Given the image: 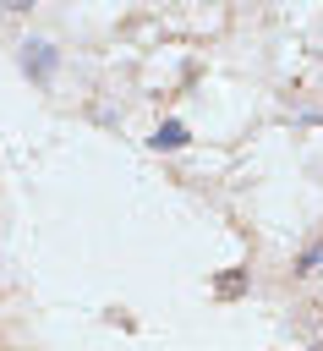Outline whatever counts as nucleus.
<instances>
[{
    "mask_svg": "<svg viewBox=\"0 0 323 351\" xmlns=\"http://www.w3.org/2000/svg\"><path fill=\"white\" fill-rule=\"evenodd\" d=\"M27 71H33V77H49V71H55L49 44H27Z\"/></svg>",
    "mask_w": 323,
    "mask_h": 351,
    "instance_id": "obj_1",
    "label": "nucleus"
},
{
    "mask_svg": "<svg viewBox=\"0 0 323 351\" xmlns=\"http://www.w3.org/2000/svg\"><path fill=\"white\" fill-rule=\"evenodd\" d=\"M181 143H186V126H181V121H164V126L153 132V148H181Z\"/></svg>",
    "mask_w": 323,
    "mask_h": 351,
    "instance_id": "obj_2",
    "label": "nucleus"
},
{
    "mask_svg": "<svg viewBox=\"0 0 323 351\" xmlns=\"http://www.w3.org/2000/svg\"><path fill=\"white\" fill-rule=\"evenodd\" d=\"M301 274H323V247H307L301 252Z\"/></svg>",
    "mask_w": 323,
    "mask_h": 351,
    "instance_id": "obj_3",
    "label": "nucleus"
}]
</instances>
